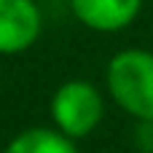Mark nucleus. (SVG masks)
I'll use <instances>...</instances> for the list:
<instances>
[{
    "label": "nucleus",
    "mask_w": 153,
    "mask_h": 153,
    "mask_svg": "<svg viewBox=\"0 0 153 153\" xmlns=\"http://www.w3.org/2000/svg\"><path fill=\"white\" fill-rule=\"evenodd\" d=\"M3 153H81L78 143L54 126H27L8 140Z\"/></svg>",
    "instance_id": "nucleus-5"
},
{
    "label": "nucleus",
    "mask_w": 153,
    "mask_h": 153,
    "mask_svg": "<svg viewBox=\"0 0 153 153\" xmlns=\"http://www.w3.org/2000/svg\"><path fill=\"white\" fill-rule=\"evenodd\" d=\"M40 32L43 16L35 0H0V56L30 51Z\"/></svg>",
    "instance_id": "nucleus-3"
},
{
    "label": "nucleus",
    "mask_w": 153,
    "mask_h": 153,
    "mask_svg": "<svg viewBox=\"0 0 153 153\" xmlns=\"http://www.w3.org/2000/svg\"><path fill=\"white\" fill-rule=\"evenodd\" d=\"M70 11L94 32H121L137 22L143 0H70Z\"/></svg>",
    "instance_id": "nucleus-4"
},
{
    "label": "nucleus",
    "mask_w": 153,
    "mask_h": 153,
    "mask_svg": "<svg viewBox=\"0 0 153 153\" xmlns=\"http://www.w3.org/2000/svg\"><path fill=\"white\" fill-rule=\"evenodd\" d=\"M105 91L134 121H153V51H116L105 67Z\"/></svg>",
    "instance_id": "nucleus-1"
},
{
    "label": "nucleus",
    "mask_w": 153,
    "mask_h": 153,
    "mask_svg": "<svg viewBox=\"0 0 153 153\" xmlns=\"http://www.w3.org/2000/svg\"><path fill=\"white\" fill-rule=\"evenodd\" d=\"M51 126L67 134L70 140H83L105 118V94L97 83L86 78H70L59 83L48 102Z\"/></svg>",
    "instance_id": "nucleus-2"
}]
</instances>
